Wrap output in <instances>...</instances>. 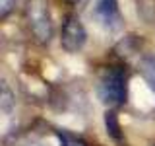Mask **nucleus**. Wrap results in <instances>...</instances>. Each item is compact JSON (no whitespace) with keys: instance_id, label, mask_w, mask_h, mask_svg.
Segmentation results:
<instances>
[{"instance_id":"obj_1","label":"nucleus","mask_w":155,"mask_h":146,"mask_svg":"<svg viewBox=\"0 0 155 146\" xmlns=\"http://www.w3.org/2000/svg\"><path fill=\"white\" fill-rule=\"evenodd\" d=\"M27 29L31 37L39 45H48L54 35V23H52L51 4L48 0H27L23 8Z\"/></svg>"},{"instance_id":"obj_2","label":"nucleus","mask_w":155,"mask_h":146,"mask_svg":"<svg viewBox=\"0 0 155 146\" xmlns=\"http://www.w3.org/2000/svg\"><path fill=\"white\" fill-rule=\"evenodd\" d=\"M99 99L107 107H118L124 105L128 99V74L122 66H109L99 78L97 86Z\"/></svg>"},{"instance_id":"obj_3","label":"nucleus","mask_w":155,"mask_h":146,"mask_svg":"<svg viewBox=\"0 0 155 146\" xmlns=\"http://www.w3.org/2000/svg\"><path fill=\"white\" fill-rule=\"evenodd\" d=\"M87 41V29L78 14H68L60 27V47L66 53L81 51Z\"/></svg>"},{"instance_id":"obj_4","label":"nucleus","mask_w":155,"mask_h":146,"mask_svg":"<svg viewBox=\"0 0 155 146\" xmlns=\"http://www.w3.org/2000/svg\"><path fill=\"white\" fill-rule=\"evenodd\" d=\"M93 19L107 31H116L122 26L118 0H97L93 6Z\"/></svg>"},{"instance_id":"obj_5","label":"nucleus","mask_w":155,"mask_h":146,"mask_svg":"<svg viewBox=\"0 0 155 146\" xmlns=\"http://www.w3.org/2000/svg\"><path fill=\"white\" fill-rule=\"evenodd\" d=\"M140 72H142L143 80L147 82V86L155 90V55H145L140 61Z\"/></svg>"},{"instance_id":"obj_6","label":"nucleus","mask_w":155,"mask_h":146,"mask_svg":"<svg viewBox=\"0 0 155 146\" xmlns=\"http://www.w3.org/2000/svg\"><path fill=\"white\" fill-rule=\"evenodd\" d=\"M56 136L60 146H89L80 134H74L70 130H56Z\"/></svg>"},{"instance_id":"obj_7","label":"nucleus","mask_w":155,"mask_h":146,"mask_svg":"<svg viewBox=\"0 0 155 146\" xmlns=\"http://www.w3.org/2000/svg\"><path fill=\"white\" fill-rule=\"evenodd\" d=\"M105 125H107V133L113 136L114 140H120L122 134H120V123H118V117L113 109H109L105 113Z\"/></svg>"},{"instance_id":"obj_8","label":"nucleus","mask_w":155,"mask_h":146,"mask_svg":"<svg viewBox=\"0 0 155 146\" xmlns=\"http://www.w3.org/2000/svg\"><path fill=\"white\" fill-rule=\"evenodd\" d=\"M14 6H16V0H0V19H6L12 14Z\"/></svg>"},{"instance_id":"obj_9","label":"nucleus","mask_w":155,"mask_h":146,"mask_svg":"<svg viewBox=\"0 0 155 146\" xmlns=\"http://www.w3.org/2000/svg\"><path fill=\"white\" fill-rule=\"evenodd\" d=\"M85 2H87V0H70V4H72V6H76V8L78 6H84Z\"/></svg>"},{"instance_id":"obj_10","label":"nucleus","mask_w":155,"mask_h":146,"mask_svg":"<svg viewBox=\"0 0 155 146\" xmlns=\"http://www.w3.org/2000/svg\"><path fill=\"white\" fill-rule=\"evenodd\" d=\"M25 146H41V144H35V142H31V144H25Z\"/></svg>"}]
</instances>
